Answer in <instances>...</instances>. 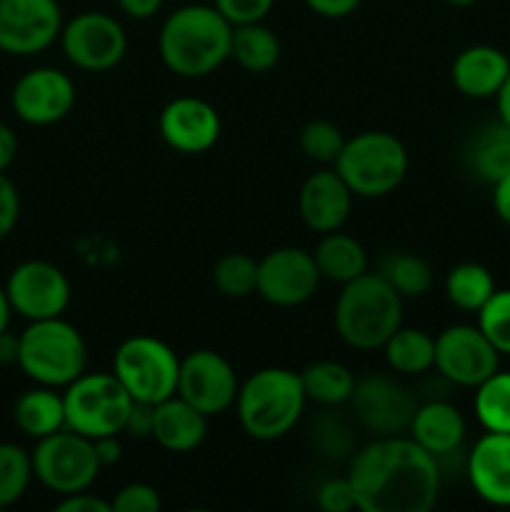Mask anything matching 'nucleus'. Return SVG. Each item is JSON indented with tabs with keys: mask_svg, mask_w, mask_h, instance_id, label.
Segmentation results:
<instances>
[{
	"mask_svg": "<svg viewBox=\"0 0 510 512\" xmlns=\"http://www.w3.org/2000/svg\"><path fill=\"white\" fill-rule=\"evenodd\" d=\"M348 478L363 512H428L438 503V458L410 435H378L355 453Z\"/></svg>",
	"mask_w": 510,
	"mask_h": 512,
	"instance_id": "1",
	"label": "nucleus"
},
{
	"mask_svg": "<svg viewBox=\"0 0 510 512\" xmlns=\"http://www.w3.org/2000/svg\"><path fill=\"white\" fill-rule=\"evenodd\" d=\"M233 25L215 5H183L165 18L158 53L178 78H205L230 58Z\"/></svg>",
	"mask_w": 510,
	"mask_h": 512,
	"instance_id": "2",
	"label": "nucleus"
},
{
	"mask_svg": "<svg viewBox=\"0 0 510 512\" xmlns=\"http://www.w3.org/2000/svg\"><path fill=\"white\" fill-rule=\"evenodd\" d=\"M333 323L340 340L355 350L383 348L403 325V298L380 273H363L338 293Z\"/></svg>",
	"mask_w": 510,
	"mask_h": 512,
	"instance_id": "3",
	"label": "nucleus"
},
{
	"mask_svg": "<svg viewBox=\"0 0 510 512\" xmlns=\"http://www.w3.org/2000/svg\"><path fill=\"white\" fill-rule=\"evenodd\" d=\"M305 398L300 373L288 368H263L240 383L235 398L240 428L253 440H280L300 423Z\"/></svg>",
	"mask_w": 510,
	"mask_h": 512,
	"instance_id": "4",
	"label": "nucleus"
},
{
	"mask_svg": "<svg viewBox=\"0 0 510 512\" xmlns=\"http://www.w3.org/2000/svg\"><path fill=\"white\" fill-rule=\"evenodd\" d=\"M18 338V365L35 385L63 390L85 373L88 365L85 340L75 325L63 320V315L30 320Z\"/></svg>",
	"mask_w": 510,
	"mask_h": 512,
	"instance_id": "5",
	"label": "nucleus"
},
{
	"mask_svg": "<svg viewBox=\"0 0 510 512\" xmlns=\"http://www.w3.org/2000/svg\"><path fill=\"white\" fill-rule=\"evenodd\" d=\"M408 150L385 130H365L348 138L335 170L355 198H383L390 195L408 175Z\"/></svg>",
	"mask_w": 510,
	"mask_h": 512,
	"instance_id": "6",
	"label": "nucleus"
},
{
	"mask_svg": "<svg viewBox=\"0 0 510 512\" xmlns=\"http://www.w3.org/2000/svg\"><path fill=\"white\" fill-rule=\"evenodd\" d=\"M113 375L135 403L158 405L178 393L180 358L153 335H133L115 350Z\"/></svg>",
	"mask_w": 510,
	"mask_h": 512,
	"instance_id": "7",
	"label": "nucleus"
},
{
	"mask_svg": "<svg viewBox=\"0 0 510 512\" xmlns=\"http://www.w3.org/2000/svg\"><path fill=\"white\" fill-rule=\"evenodd\" d=\"M65 428L95 440L120 435L133 398L113 373H83L63 388Z\"/></svg>",
	"mask_w": 510,
	"mask_h": 512,
	"instance_id": "8",
	"label": "nucleus"
},
{
	"mask_svg": "<svg viewBox=\"0 0 510 512\" xmlns=\"http://www.w3.org/2000/svg\"><path fill=\"white\" fill-rule=\"evenodd\" d=\"M30 460H33V478L55 495L90 490L103 470L93 440L70 428L35 440Z\"/></svg>",
	"mask_w": 510,
	"mask_h": 512,
	"instance_id": "9",
	"label": "nucleus"
},
{
	"mask_svg": "<svg viewBox=\"0 0 510 512\" xmlns=\"http://www.w3.org/2000/svg\"><path fill=\"white\" fill-rule=\"evenodd\" d=\"M63 53L75 68L88 73H105L115 68L128 53V35L123 25L108 13L85 10L75 15L60 30Z\"/></svg>",
	"mask_w": 510,
	"mask_h": 512,
	"instance_id": "10",
	"label": "nucleus"
},
{
	"mask_svg": "<svg viewBox=\"0 0 510 512\" xmlns=\"http://www.w3.org/2000/svg\"><path fill=\"white\" fill-rule=\"evenodd\" d=\"M435 370L460 388H478L495 370L500 353L478 325H450L435 338Z\"/></svg>",
	"mask_w": 510,
	"mask_h": 512,
	"instance_id": "11",
	"label": "nucleus"
},
{
	"mask_svg": "<svg viewBox=\"0 0 510 512\" xmlns=\"http://www.w3.org/2000/svg\"><path fill=\"white\" fill-rule=\"evenodd\" d=\"M240 380L225 355L200 348L180 358L178 393L200 413L215 418L230 410L238 398Z\"/></svg>",
	"mask_w": 510,
	"mask_h": 512,
	"instance_id": "12",
	"label": "nucleus"
},
{
	"mask_svg": "<svg viewBox=\"0 0 510 512\" xmlns=\"http://www.w3.org/2000/svg\"><path fill=\"white\" fill-rule=\"evenodd\" d=\"M10 308L20 318H60L70 305V280L58 265L48 260H25L15 265L5 283Z\"/></svg>",
	"mask_w": 510,
	"mask_h": 512,
	"instance_id": "13",
	"label": "nucleus"
},
{
	"mask_svg": "<svg viewBox=\"0 0 510 512\" xmlns=\"http://www.w3.org/2000/svg\"><path fill=\"white\" fill-rule=\"evenodd\" d=\"M313 253L295 245L275 248L258 260V295L275 308H298L308 303L320 285Z\"/></svg>",
	"mask_w": 510,
	"mask_h": 512,
	"instance_id": "14",
	"label": "nucleus"
},
{
	"mask_svg": "<svg viewBox=\"0 0 510 512\" xmlns=\"http://www.w3.org/2000/svg\"><path fill=\"white\" fill-rule=\"evenodd\" d=\"M355 418L363 428L375 435H403L408 433L413 415L418 410L415 395L388 375H368L355 380L353 398H350Z\"/></svg>",
	"mask_w": 510,
	"mask_h": 512,
	"instance_id": "15",
	"label": "nucleus"
},
{
	"mask_svg": "<svg viewBox=\"0 0 510 512\" xmlns=\"http://www.w3.org/2000/svg\"><path fill=\"white\" fill-rule=\"evenodd\" d=\"M63 10L58 0H0V50L35 55L60 38Z\"/></svg>",
	"mask_w": 510,
	"mask_h": 512,
	"instance_id": "16",
	"label": "nucleus"
},
{
	"mask_svg": "<svg viewBox=\"0 0 510 512\" xmlns=\"http://www.w3.org/2000/svg\"><path fill=\"white\" fill-rule=\"evenodd\" d=\"M75 83L58 68H33L20 75L10 93L13 113L28 125H55L75 108Z\"/></svg>",
	"mask_w": 510,
	"mask_h": 512,
	"instance_id": "17",
	"label": "nucleus"
},
{
	"mask_svg": "<svg viewBox=\"0 0 510 512\" xmlns=\"http://www.w3.org/2000/svg\"><path fill=\"white\" fill-rule=\"evenodd\" d=\"M158 130L173 150L198 155L218 143L220 115L208 100L175 98L160 113Z\"/></svg>",
	"mask_w": 510,
	"mask_h": 512,
	"instance_id": "18",
	"label": "nucleus"
},
{
	"mask_svg": "<svg viewBox=\"0 0 510 512\" xmlns=\"http://www.w3.org/2000/svg\"><path fill=\"white\" fill-rule=\"evenodd\" d=\"M470 488L493 508H510V433H488L473 445L465 463Z\"/></svg>",
	"mask_w": 510,
	"mask_h": 512,
	"instance_id": "19",
	"label": "nucleus"
},
{
	"mask_svg": "<svg viewBox=\"0 0 510 512\" xmlns=\"http://www.w3.org/2000/svg\"><path fill=\"white\" fill-rule=\"evenodd\" d=\"M353 198V190L345 185L338 170H318L300 188V218L313 233H333V230L343 228L348 220Z\"/></svg>",
	"mask_w": 510,
	"mask_h": 512,
	"instance_id": "20",
	"label": "nucleus"
},
{
	"mask_svg": "<svg viewBox=\"0 0 510 512\" xmlns=\"http://www.w3.org/2000/svg\"><path fill=\"white\" fill-rule=\"evenodd\" d=\"M510 75V58L505 50L493 45H470L460 50L450 68L453 85L473 100H488L498 95Z\"/></svg>",
	"mask_w": 510,
	"mask_h": 512,
	"instance_id": "21",
	"label": "nucleus"
},
{
	"mask_svg": "<svg viewBox=\"0 0 510 512\" xmlns=\"http://www.w3.org/2000/svg\"><path fill=\"white\" fill-rule=\"evenodd\" d=\"M465 418L455 405L445 400H430L418 405L408 433L423 450L435 458L455 453L465 440Z\"/></svg>",
	"mask_w": 510,
	"mask_h": 512,
	"instance_id": "22",
	"label": "nucleus"
},
{
	"mask_svg": "<svg viewBox=\"0 0 510 512\" xmlns=\"http://www.w3.org/2000/svg\"><path fill=\"white\" fill-rule=\"evenodd\" d=\"M208 435V415L180 395L155 405L153 440L170 453H193Z\"/></svg>",
	"mask_w": 510,
	"mask_h": 512,
	"instance_id": "23",
	"label": "nucleus"
},
{
	"mask_svg": "<svg viewBox=\"0 0 510 512\" xmlns=\"http://www.w3.org/2000/svg\"><path fill=\"white\" fill-rule=\"evenodd\" d=\"M13 420L20 433L33 440H43L48 435L65 428V400L58 388L35 385L25 390L13 408Z\"/></svg>",
	"mask_w": 510,
	"mask_h": 512,
	"instance_id": "24",
	"label": "nucleus"
},
{
	"mask_svg": "<svg viewBox=\"0 0 510 512\" xmlns=\"http://www.w3.org/2000/svg\"><path fill=\"white\" fill-rule=\"evenodd\" d=\"M313 258L320 270V278L330 280V283L345 285L368 273V253L360 240L348 233H340V230L323 233V238L315 245Z\"/></svg>",
	"mask_w": 510,
	"mask_h": 512,
	"instance_id": "25",
	"label": "nucleus"
},
{
	"mask_svg": "<svg viewBox=\"0 0 510 512\" xmlns=\"http://www.w3.org/2000/svg\"><path fill=\"white\" fill-rule=\"evenodd\" d=\"M300 380H303L305 398L323 408H340L353 398L355 375L338 360H315L300 373Z\"/></svg>",
	"mask_w": 510,
	"mask_h": 512,
	"instance_id": "26",
	"label": "nucleus"
},
{
	"mask_svg": "<svg viewBox=\"0 0 510 512\" xmlns=\"http://www.w3.org/2000/svg\"><path fill=\"white\" fill-rule=\"evenodd\" d=\"M385 363L393 373L423 375L435 365V338L420 328L400 325L383 345Z\"/></svg>",
	"mask_w": 510,
	"mask_h": 512,
	"instance_id": "27",
	"label": "nucleus"
},
{
	"mask_svg": "<svg viewBox=\"0 0 510 512\" xmlns=\"http://www.w3.org/2000/svg\"><path fill=\"white\" fill-rule=\"evenodd\" d=\"M280 40L268 25H235L230 40V58L248 73H268L280 60Z\"/></svg>",
	"mask_w": 510,
	"mask_h": 512,
	"instance_id": "28",
	"label": "nucleus"
},
{
	"mask_svg": "<svg viewBox=\"0 0 510 512\" xmlns=\"http://www.w3.org/2000/svg\"><path fill=\"white\" fill-rule=\"evenodd\" d=\"M468 163L473 173L490 185L510 175V125L498 120L480 130L470 145Z\"/></svg>",
	"mask_w": 510,
	"mask_h": 512,
	"instance_id": "29",
	"label": "nucleus"
},
{
	"mask_svg": "<svg viewBox=\"0 0 510 512\" xmlns=\"http://www.w3.org/2000/svg\"><path fill=\"white\" fill-rule=\"evenodd\" d=\"M495 290L498 288H495L493 275L480 263L455 265L445 278V298L465 313H478Z\"/></svg>",
	"mask_w": 510,
	"mask_h": 512,
	"instance_id": "30",
	"label": "nucleus"
},
{
	"mask_svg": "<svg viewBox=\"0 0 510 512\" xmlns=\"http://www.w3.org/2000/svg\"><path fill=\"white\" fill-rule=\"evenodd\" d=\"M473 410L488 433H510V373L495 370L475 388Z\"/></svg>",
	"mask_w": 510,
	"mask_h": 512,
	"instance_id": "31",
	"label": "nucleus"
},
{
	"mask_svg": "<svg viewBox=\"0 0 510 512\" xmlns=\"http://www.w3.org/2000/svg\"><path fill=\"white\" fill-rule=\"evenodd\" d=\"M378 273L400 298H420L433 285V270L415 253H390L380 263Z\"/></svg>",
	"mask_w": 510,
	"mask_h": 512,
	"instance_id": "32",
	"label": "nucleus"
},
{
	"mask_svg": "<svg viewBox=\"0 0 510 512\" xmlns=\"http://www.w3.org/2000/svg\"><path fill=\"white\" fill-rule=\"evenodd\" d=\"M213 283L225 298H250L258 293V260L248 253H225L213 265Z\"/></svg>",
	"mask_w": 510,
	"mask_h": 512,
	"instance_id": "33",
	"label": "nucleus"
},
{
	"mask_svg": "<svg viewBox=\"0 0 510 512\" xmlns=\"http://www.w3.org/2000/svg\"><path fill=\"white\" fill-rule=\"evenodd\" d=\"M33 480V460L15 443H0V510L18 503Z\"/></svg>",
	"mask_w": 510,
	"mask_h": 512,
	"instance_id": "34",
	"label": "nucleus"
},
{
	"mask_svg": "<svg viewBox=\"0 0 510 512\" xmlns=\"http://www.w3.org/2000/svg\"><path fill=\"white\" fill-rule=\"evenodd\" d=\"M345 135L330 120H310L300 130V148L310 160L320 165H335L338 155L343 153Z\"/></svg>",
	"mask_w": 510,
	"mask_h": 512,
	"instance_id": "35",
	"label": "nucleus"
},
{
	"mask_svg": "<svg viewBox=\"0 0 510 512\" xmlns=\"http://www.w3.org/2000/svg\"><path fill=\"white\" fill-rule=\"evenodd\" d=\"M478 328L500 355H510V290H495L478 310Z\"/></svg>",
	"mask_w": 510,
	"mask_h": 512,
	"instance_id": "36",
	"label": "nucleus"
},
{
	"mask_svg": "<svg viewBox=\"0 0 510 512\" xmlns=\"http://www.w3.org/2000/svg\"><path fill=\"white\" fill-rule=\"evenodd\" d=\"M113 512H158L163 508L160 493L148 483H128L110 500Z\"/></svg>",
	"mask_w": 510,
	"mask_h": 512,
	"instance_id": "37",
	"label": "nucleus"
},
{
	"mask_svg": "<svg viewBox=\"0 0 510 512\" xmlns=\"http://www.w3.org/2000/svg\"><path fill=\"white\" fill-rule=\"evenodd\" d=\"M213 5L235 28V25L263 23L270 10H273L275 0H215Z\"/></svg>",
	"mask_w": 510,
	"mask_h": 512,
	"instance_id": "38",
	"label": "nucleus"
},
{
	"mask_svg": "<svg viewBox=\"0 0 510 512\" xmlns=\"http://www.w3.org/2000/svg\"><path fill=\"white\" fill-rule=\"evenodd\" d=\"M318 508L325 512H350L358 508L350 478H330L318 488Z\"/></svg>",
	"mask_w": 510,
	"mask_h": 512,
	"instance_id": "39",
	"label": "nucleus"
},
{
	"mask_svg": "<svg viewBox=\"0 0 510 512\" xmlns=\"http://www.w3.org/2000/svg\"><path fill=\"white\" fill-rule=\"evenodd\" d=\"M20 218V195L13 180L0 173V240L8 238Z\"/></svg>",
	"mask_w": 510,
	"mask_h": 512,
	"instance_id": "40",
	"label": "nucleus"
},
{
	"mask_svg": "<svg viewBox=\"0 0 510 512\" xmlns=\"http://www.w3.org/2000/svg\"><path fill=\"white\" fill-rule=\"evenodd\" d=\"M153 425H155V405L135 403L133 400L123 433H128L130 438H138V440L153 438Z\"/></svg>",
	"mask_w": 510,
	"mask_h": 512,
	"instance_id": "41",
	"label": "nucleus"
},
{
	"mask_svg": "<svg viewBox=\"0 0 510 512\" xmlns=\"http://www.w3.org/2000/svg\"><path fill=\"white\" fill-rule=\"evenodd\" d=\"M58 512H113L110 500L98 498L90 490H80V493L60 495V500L55 503Z\"/></svg>",
	"mask_w": 510,
	"mask_h": 512,
	"instance_id": "42",
	"label": "nucleus"
},
{
	"mask_svg": "<svg viewBox=\"0 0 510 512\" xmlns=\"http://www.w3.org/2000/svg\"><path fill=\"white\" fill-rule=\"evenodd\" d=\"M315 15L320 18H330V20H338V18H348L350 13H355L360 5V0H303Z\"/></svg>",
	"mask_w": 510,
	"mask_h": 512,
	"instance_id": "43",
	"label": "nucleus"
},
{
	"mask_svg": "<svg viewBox=\"0 0 510 512\" xmlns=\"http://www.w3.org/2000/svg\"><path fill=\"white\" fill-rule=\"evenodd\" d=\"M93 445H95V455H98L103 468L115 465L120 460V455H123V445H120L118 435H103V438H95Z\"/></svg>",
	"mask_w": 510,
	"mask_h": 512,
	"instance_id": "44",
	"label": "nucleus"
},
{
	"mask_svg": "<svg viewBox=\"0 0 510 512\" xmlns=\"http://www.w3.org/2000/svg\"><path fill=\"white\" fill-rule=\"evenodd\" d=\"M118 5L128 18L148 20L163 8V0H118Z\"/></svg>",
	"mask_w": 510,
	"mask_h": 512,
	"instance_id": "45",
	"label": "nucleus"
},
{
	"mask_svg": "<svg viewBox=\"0 0 510 512\" xmlns=\"http://www.w3.org/2000/svg\"><path fill=\"white\" fill-rule=\"evenodd\" d=\"M15 155H18V135L13 133L10 125L0 123V173L13 165Z\"/></svg>",
	"mask_w": 510,
	"mask_h": 512,
	"instance_id": "46",
	"label": "nucleus"
},
{
	"mask_svg": "<svg viewBox=\"0 0 510 512\" xmlns=\"http://www.w3.org/2000/svg\"><path fill=\"white\" fill-rule=\"evenodd\" d=\"M493 208L495 215L510 228V175L493 183Z\"/></svg>",
	"mask_w": 510,
	"mask_h": 512,
	"instance_id": "47",
	"label": "nucleus"
},
{
	"mask_svg": "<svg viewBox=\"0 0 510 512\" xmlns=\"http://www.w3.org/2000/svg\"><path fill=\"white\" fill-rule=\"evenodd\" d=\"M18 350H20V338L18 335H10L5 330L0 335V363L10 365V363H18Z\"/></svg>",
	"mask_w": 510,
	"mask_h": 512,
	"instance_id": "48",
	"label": "nucleus"
},
{
	"mask_svg": "<svg viewBox=\"0 0 510 512\" xmlns=\"http://www.w3.org/2000/svg\"><path fill=\"white\" fill-rule=\"evenodd\" d=\"M495 103H498L500 123L510 125V75H508V78H505L503 88L498 90V95H495Z\"/></svg>",
	"mask_w": 510,
	"mask_h": 512,
	"instance_id": "49",
	"label": "nucleus"
},
{
	"mask_svg": "<svg viewBox=\"0 0 510 512\" xmlns=\"http://www.w3.org/2000/svg\"><path fill=\"white\" fill-rule=\"evenodd\" d=\"M10 315H13V308H10L8 293H5V288H3V285H0V335H3L5 330H8Z\"/></svg>",
	"mask_w": 510,
	"mask_h": 512,
	"instance_id": "50",
	"label": "nucleus"
},
{
	"mask_svg": "<svg viewBox=\"0 0 510 512\" xmlns=\"http://www.w3.org/2000/svg\"><path fill=\"white\" fill-rule=\"evenodd\" d=\"M450 5H455V8H470V5H475L478 0H448Z\"/></svg>",
	"mask_w": 510,
	"mask_h": 512,
	"instance_id": "51",
	"label": "nucleus"
},
{
	"mask_svg": "<svg viewBox=\"0 0 510 512\" xmlns=\"http://www.w3.org/2000/svg\"><path fill=\"white\" fill-rule=\"evenodd\" d=\"M508 58H510V48H508Z\"/></svg>",
	"mask_w": 510,
	"mask_h": 512,
	"instance_id": "52",
	"label": "nucleus"
}]
</instances>
